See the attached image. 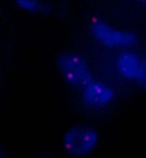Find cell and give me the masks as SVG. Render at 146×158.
<instances>
[{
	"label": "cell",
	"mask_w": 146,
	"mask_h": 158,
	"mask_svg": "<svg viewBox=\"0 0 146 158\" xmlns=\"http://www.w3.org/2000/svg\"><path fill=\"white\" fill-rule=\"evenodd\" d=\"M17 5L20 8L28 12H32V13H47L51 10L50 5L34 1V0H18Z\"/></svg>",
	"instance_id": "cell-6"
},
{
	"label": "cell",
	"mask_w": 146,
	"mask_h": 158,
	"mask_svg": "<svg viewBox=\"0 0 146 158\" xmlns=\"http://www.w3.org/2000/svg\"><path fill=\"white\" fill-rule=\"evenodd\" d=\"M141 60L136 54L126 51L122 52L116 60V66L121 75L128 79H136Z\"/></svg>",
	"instance_id": "cell-5"
},
{
	"label": "cell",
	"mask_w": 146,
	"mask_h": 158,
	"mask_svg": "<svg viewBox=\"0 0 146 158\" xmlns=\"http://www.w3.org/2000/svg\"><path fill=\"white\" fill-rule=\"evenodd\" d=\"M97 139V133L91 126L76 125L64 134L63 147L72 155L83 156L95 148Z\"/></svg>",
	"instance_id": "cell-2"
},
{
	"label": "cell",
	"mask_w": 146,
	"mask_h": 158,
	"mask_svg": "<svg viewBox=\"0 0 146 158\" xmlns=\"http://www.w3.org/2000/svg\"><path fill=\"white\" fill-rule=\"evenodd\" d=\"M57 64L64 80L72 87L84 90L94 81L88 63L78 53L63 52L59 54Z\"/></svg>",
	"instance_id": "cell-1"
},
{
	"label": "cell",
	"mask_w": 146,
	"mask_h": 158,
	"mask_svg": "<svg viewBox=\"0 0 146 158\" xmlns=\"http://www.w3.org/2000/svg\"><path fill=\"white\" fill-rule=\"evenodd\" d=\"M114 99V92L110 87L99 81H93L83 90L82 101L91 108L106 106Z\"/></svg>",
	"instance_id": "cell-4"
},
{
	"label": "cell",
	"mask_w": 146,
	"mask_h": 158,
	"mask_svg": "<svg viewBox=\"0 0 146 158\" xmlns=\"http://www.w3.org/2000/svg\"><path fill=\"white\" fill-rule=\"evenodd\" d=\"M136 80L139 87L146 90V57H144V59L141 60L140 69H139Z\"/></svg>",
	"instance_id": "cell-7"
},
{
	"label": "cell",
	"mask_w": 146,
	"mask_h": 158,
	"mask_svg": "<svg viewBox=\"0 0 146 158\" xmlns=\"http://www.w3.org/2000/svg\"><path fill=\"white\" fill-rule=\"evenodd\" d=\"M91 32L99 43L106 47H131L137 42L136 33L116 29L100 20L92 23Z\"/></svg>",
	"instance_id": "cell-3"
}]
</instances>
